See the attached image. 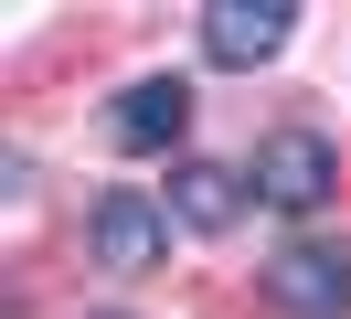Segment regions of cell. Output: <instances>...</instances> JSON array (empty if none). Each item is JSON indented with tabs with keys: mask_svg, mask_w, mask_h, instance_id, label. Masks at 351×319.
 <instances>
[{
	"mask_svg": "<svg viewBox=\"0 0 351 319\" xmlns=\"http://www.w3.org/2000/svg\"><path fill=\"white\" fill-rule=\"evenodd\" d=\"M330 181H341V160H330L319 128H277V139L256 149V202L266 213H319Z\"/></svg>",
	"mask_w": 351,
	"mask_h": 319,
	"instance_id": "obj_1",
	"label": "cell"
},
{
	"mask_svg": "<svg viewBox=\"0 0 351 319\" xmlns=\"http://www.w3.org/2000/svg\"><path fill=\"white\" fill-rule=\"evenodd\" d=\"M86 245H96V266L149 276L160 255H171V213H160V202H138V191H107V202L86 213Z\"/></svg>",
	"mask_w": 351,
	"mask_h": 319,
	"instance_id": "obj_2",
	"label": "cell"
},
{
	"mask_svg": "<svg viewBox=\"0 0 351 319\" xmlns=\"http://www.w3.org/2000/svg\"><path fill=\"white\" fill-rule=\"evenodd\" d=\"M287 32H298L287 0H213V11H202V54L213 64H277Z\"/></svg>",
	"mask_w": 351,
	"mask_h": 319,
	"instance_id": "obj_3",
	"label": "cell"
},
{
	"mask_svg": "<svg viewBox=\"0 0 351 319\" xmlns=\"http://www.w3.org/2000/svg\"><path fill=\"white\" fill-rule=\"evenodd\" d=\"M266 298L298 309V319H341L351 309V255L341 245H287L277 266H266Z\"/></svg>",
	"mask_w": 351,
	"mask_h": 319,
	"instance_id": "obj_4",
	"label": "cell"
},
{
	"mask_svg": "<svg viewBox=\"0 0 351 319\" xmlns=\"http://www.w3.org/2000/svg\"><path fill=\"white\" fill-rule=\"evenodd\" d=\"M107 128H117V149H171L181 128H192V85H181V75H149V85H128Z\"/></svg>",
	"mask_w": 351,
	"mask_h": 319,
	"instance_id": "obj_5",
	"label": "cell"
},
{
	"mask_svg": "<svg viewBox=\"0 0 351 319\" xmlns=\"http://www.w3.org/2000/svg\"><path fill=\"white\" fill-rule=\"evenodd\" d=\"M171 213H181L192 234H223V224L245 213V170H223V160H181V170H171Z\"/></svg>",
	"mask_w": 351,
	"mask_h": 319,
	"instance_id": "obj_6",
	"label": "cell"
}]
</instances>
